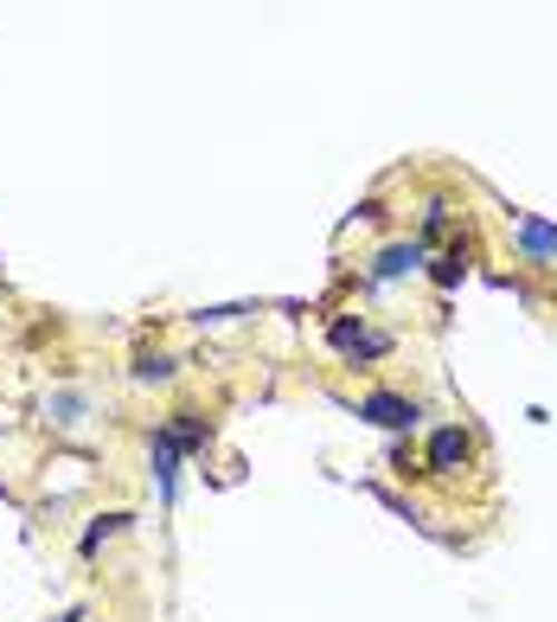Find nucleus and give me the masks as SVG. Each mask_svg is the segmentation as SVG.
<instances>
[{
	"label": "nucleus",
	"instance_id": "nucleus-1",
	"mask_svg": "<svg viewBox=\"0 0 557 622\" xmlns=\"http://www.w3.org/2000/svg\"><path fill=\"white\" fill-rule=\"evenodd\" d=\"M328 340L333 347H340V353H346V360H384V353H391V334H372V328H365V321H353V314H340V321H333L328 328Z\"/></svg>",
	"mask_w": 557,
	"mask_h": 622
},
{
	"label": "nucleus",
	"instance_id": "nucleus-2",
	"mask_svg": "<svg viewBox=\"0 0 557 622\" xmlns=\"http://www.w3.org/2000/svg\"><path fill=\"white\" fill-rule=\"evenodd\" d=\"M468 463H475V437L461 424H442L430 437V475H461Z\"/></svg>",
	"mask_w": 557,
	"mask_h": 622
},
{
	"label": "nucleus",
	"instance_id": "nucleus-3",
	"mask_svg": "<svg viewBox=\"0 0 557 622\" xmlns=\"http://www.w3.org/2000/svg\"><path fill=\"white\" fill-rule=\"evenodd\" d=\"M359 417L379 424V430H410L423 411H417V398H398V391H365V398H359Z\"/></svg>",
	"mask_w": 557,
	"mask_h": 622
},
{
	"label": "nucleus",
	"instance_id": "nucleus-4",
	"mask_svg": "<svg viewBox=\"0 0 557 622\" xmlns=\"http://www.w3.org/2000/svg\"><path fill=\"white\" fill-rule=\"evenodd\" d=\"M148 463H154V482H160V500L174 507V488H179V443L167 437V424L148 437Z\"/></svg>",
	"mask_w": 557,
	"mask_h": 622
},
{
	"label": "nucleus",
	"instance_id": "nucleus-5",
	"mask_svg": "<svg viewBox=\"0 0 557 622\" xmlns=\"http://www.w3.org/2000/svg\"><path fill=\"white\" fill-rule=\"evenodd\" d=\"M417 263H423V237H404V244H384V251H379L372 276H379V283H391V276H410Z\"/></svg>",
	"mask_w": 557,
	"mask_h": 622
},
{
	"label": "nucleus",
	"instance_id": "nucleus-6",
	"mask_svg": "<svg viewBox=\"0 0 557 622\" xmlns=\"http://www.w3.org/2000/svg\"><path fill=\"white\" fill-rule=\"evenodd\" d=\"M512 237H519V251H526L532 263L557 257V232L545 225V218H532V212H526V218H512Z\"/></svg>",
	"mask_w": 557,
	"mask_h": 622
},
{
	"label": "nucleus",
	"instance_id": "nucleus-7",
	"mask_svg": "<svg viewBox=\"0 0 557 622\" xmlns=\"http://www.w3.org/2000/svg\"><path fill=\"white\" fill-rule=\"evenodd\" d=\"M167 437L179 443V456H199L212 430H205V417H199V411H174V417H167Z\"/></svg>",
	"mask_w": 557,
	"mask_h": 622
},
{
	"label": "nucleus",
	"instance_id": "nucleus-8",
	"mask_svg": "<svg viewBox=\"0 0 557 622\" xmlns=\"http://www.w3.org/2000/svg\"><path fill=\"white\" fill-rule=\"evenodd\" d=\"M123 526H128V514H102V519H90V526H84V540H77V552H84V558H97L102 540H116Z\"/></svg>",
	"mask_w": 557,
	"mask_h": 622
},
{
	"label": "nucleus",
	"instance_id": "nucleus-9",
	"mask_svg": "<svg viewBox=\"0 0 557 622\" xmlns=\"http://www.w3.org/2000/svg\"><path fill=\"white\" fill-rule=\"evenodd\" d=\"M46 417L58 424V430H71V424H84V398H77V391H58V398L46 405Z\"/></svg>",
	"mask_w": 557,
	"mask_h": 622
},
{
	"label": "nucleus",
	"instance_id": "nucleus-10",
	"mask_svg": "<svg viewBox=\"0 0 557 622\" xmlns=\"http://www.w3.org/2000/svg\"><path fill=\"white\" fill-rule=\"evenodd\" d=\"M135 379H141V386H167V379H174V360H167V353H141V360H135Z\"/></svg>",
	"mask_w": 557,
	"mask_h": 622
},
{
	"label": "nucleus",
	"instance_id": "nucleus-11",
	"mask_svg": "<svg viewBox=\"0 0 557 622\" xmlns=\"http://www.w3.org/2000/svg\"><path fill=\"white\" fill-rule=\"evenodd\" d=\"M461 270H468V263H461V251H449V257L436 263V283H442V289H456V283H461Z\"/></svg>",
	"mask_w": 557,
	"mask_h": 622
},
{
	"label": "nucleus",
	"instance_id": "nucleus-12",
	"mask_svg": "<svg viewBox=\"0 0 557 622\" xmlns=\"http://www.w3.org/2000/svg\"><path fill=\"white\" fill-rule=\"evenodd\" d=\"M51 622H84V610H65V616H51Z\"/></svg>",
	"mask_w": 557,
	"mask_h": 622
}]
</instances>
